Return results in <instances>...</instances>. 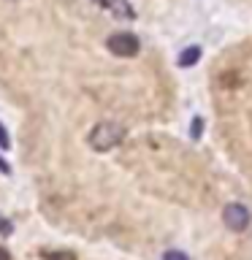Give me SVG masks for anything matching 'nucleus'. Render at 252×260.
I'll use <instances>...</instances> for the list:
<instances>
[{
    "mask_svg": "<svg viewBox=\"0 0 252 260\" xmlns=\"http://www.w3.org/2000/svg\"><path fill=\"white\" fill-rule=\"evenodd\" d=\"M125 138V127L117 125V122H98V125L89 130V146L95 152H109L114 146L122 144Z\"/></svg>",
    "mask_w": 252,
    "mask_h": 260,
    "instance_id": "nucleus-1",
    "label": "nucleus"
},
{
    "mask_svg": "<svg viewBox=\"0 0 252 260\" xmlns=\"http://www.w3.org/2000/svg\"><path fill=\"white\" fill-rule=\"evenodd\" d=\"M106 46H109V52L117 54V57H136L138 49H141V44H138V38L133 32H114V36H109V41H106Z\"/></svg>",
    "mask_w": 252,
    "mask_h": 260,
    "instance_id": "nucleus-2",
    "label": "nucleus"
},
{
    "mask_svg": "<svg viewBox=\"0 0 252 260\" xmlns=\"http://www.w3.org/2000/svg\"><path fill=\"white\" fill-rule=\"evenodd\" d=\"M223 222L231 228L233 233H241L249 228V209L241 206V203H228L223 209Z\"/></svg>",
    "mask_w": 252,
    "mask_h": 260,
    "instance_id": "nucleus-3",
    "label": "nucleus"
},
{
    "mask_svg": "<svg viewBox=\"0 0 252 260\" xmlns=\"http://www.w3.org/2000/svg\"><path fill=\"white\" fill-rule=\"evenodd\" d=\"M101 8H106V11H111L114 16H119V19H133L136 11L133 6L128 3V0H95Z\"/></svg>",
    "mask_w": 252,
    "mask_h": 260,
    "instance_id": "nucleus-4",
    "label": "nucleus"
},
{
    "mask_svg": "<svg viewBox=\"0 0 252 260\" xmlns=\"http://www.w3.org/2000/svg\"><path fill=\"white\" fill-rule=\"evenodd\" d=\"M198 60H201V46H187V49H182V52H179L176 65H179V68H193Z\"/></svg>",
    "mask_w": 252,
    "mask_h": 260,
    "instance_id": "nucleus-5",
    "label": "nucleus"
},
{
    "mask_svg": "<svg viewBox=\"0 0 252 260\" xmlns=\"http://www.w3.org/2000/svg\"><path fill=\"white\" fill-rule=\"evenodd\" d=\"M163 260H190L184 255V252H176V249H168L166 255H163Z\"/></svg>",
    "mask_w": 252,
    "mask_h": 260,
    "instance_id": "nucleus-6",
    "label": "nucleus"
},
{
    "mask_svg": "<svg viewBox=\"0 0 252 260\" xmlns=\"http://www.w3.org/2000/svg\"><path fill=\"white\" fill-rule=\"evenodd\" d=\"M8 146H11V141H8V133H6V127H3V122H0V149H8Z\"/></svg>",
    "mask_w": 252,
    "mask_h": 260,
    "instance_id": "nucleus-7",
    "label": "nucleus"
},
{
    "mask_svg": "<svg viewBox=\"0 0 252 260\" xmlns=\"http://www.w3.org/2000/svg\"><path fill=\"white\" fill-rule=\"evenodd\" d=\"M201 133H203V119L195 117V119H193V138H198Z\"/></svg>",
    "mask_w": 252,
    "mask_h": 260,
    "instance_id": "nucleus-8",
    "label": "nucleus"
},
{
    "mask_svg": "<svg viewBox=\"0 0 252 260\" xmlns=\"http://www.w3.org/2000/svg\"><path fill=\"white\" fill-rule=\"evenodd\" d=\"M49 260H76L71 255V252H52V255H49Z\"/></svg>",
    "mask_w": 252,
    "mask_h": 260,
    "instance_id": "nucleus-9",
    "label": "nucleus"
},
{
    "mask_svg": "<svg viewBox=\"0 0 252 260\" xmlns=\"http://www.w3.org/2000/svg\"><path fill=\"white\" fill-rule=\"evenodd\" d=\"M0 233H3V236H8V233H11V222H6L3 217H0Z\"/></svg>",
    "mask_w": 252,
    "mask_h": 260,
    "instance_id": "nucleus-10",
    "label": "nucleus"
},
{
    "mask_svg": "<svg viewBox=\"0 0 252 260\" xmlns=\"http://www.w3.org/2000/svg\"><path fill=\"white\" fill-rule=\"evenodd\" d=\"M0 260H11V255H8V249L0 247Z\"/></svg>",
    "mask_w": 252,
    "mask_h": 260,
    "instance_id": "nucleus-11",
    "label": "nucleus"
}]
</instances>
